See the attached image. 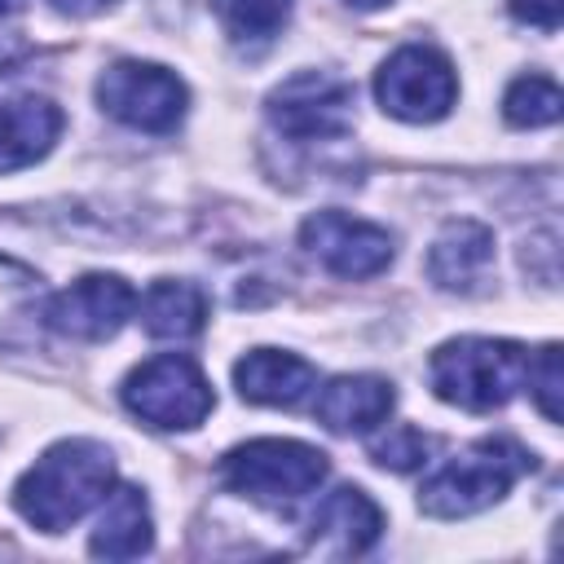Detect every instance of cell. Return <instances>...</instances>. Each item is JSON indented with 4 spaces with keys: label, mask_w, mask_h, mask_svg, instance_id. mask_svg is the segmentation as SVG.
Returning <instances> with one entry per match:
<instances>
[{
    "label": "cell",
    "mask_w": 564,
    "mask_h": 564,
    "mask_svg": "<svg viewBox=\"0 0 564 564\" xmlns=\"http://www.w3.org/2000/svg\"><path fill=\"white\" fill-rule=\"evenodd\" d=\"M115 489V458L101 441H57L48 445L13 485V507L26 524L44 533H66Z\"/></svg>",
    "instance_id": "6da1fadb"
},
{
    "label": "cell",
    "mask_w": 564,
    "mask_h": 564,
    "mask_svg": "<svg viewBox=\"0 0 564 564\" xmlns=\"http://www.w3.org/2000/svg\"><path fill=\"white\" fill-rule=\"evenodd\" d=\"M529 467H533V454L524 445H516L507 436H480L423 480L419 511L432 520L476 516V511L494 507Z\"/></svg>",
    "instance_id": "7a4b0ae2"
},
{
    "label": "cell",
    "mask_w": 564,
    "mask_h": 564,
    "mask_svg": "<svg viewBox=\"0 0 564 564\" xmlns=\"http://www.w3.org/2000/svg\"><path fill=\"white\" fill-rule=\"evenodd\" d=\"M524 370H529V352L520 344L485 339V335L449 339L427 361V379L436 397L471 414L502 410L524 388Z\"/></svg>",
    "instance_id": "3957f363"
},
{
    "label": "cell",
    "mask_w": 564,
    "mask_h": 564,
    "mask_svg": "<svg viewBox=\"0 0 564 564\" xmlns=\"http://www.w3.org/2000/svg\"><path fill=\"white\" fill-rule=\"evenodd\" d=\"M220 480L225 489L256 498V502H300L304 494H313L326 480V454L304 445V441H282V436H264V441H247L238 449H229L220 458Z\"/></svg>",
    "instance_id": "277c9868"
},
{
    "label": "cell",
    "mask_w": 564,
    "mask_h": 564,
    "mask_svg": "<svg viewBox=\"0 0 564 564\" xmlns=\"http://www.w3.org/2000/svg\"><path fill=\"white\" fill-rule=\"evenodd\" d=\"M119 397H123V405H128L141 423L163 427V432H189V427H198V423L212 414V405H216L207 375H203L189 357H181V352H163V357L141 361V366L123 379Z\"/></svg>",
    "instance_id": "5b68a950"
},
{
    "label": "cell",
    "mask_w": 564,
    "mask_h": 564,
    "mask_svg": "<svg viewBox=\"0 0 564 564\" xmlns=\"http://www.w3.org/2000/svg\"><path fill=\"white\" fill-rule=\"evenodd\" d=\"M97 101L110 119H119L137 132H176V123L185 119L189 93L167 66L123 57L101 70Z\"/></svg>",
    "instance_id": "8992f818"
},
{
    "label": "cell",
    "mask_w": 564,
    "mask_h": 564,
    "mask_svg": "<svg viewBox=\"0 0 564 564\" xmlns=\"http://www.w3.org/2000/svg\"><path fill=\"white\" fill-rule=\"evenodd\" d=\"M375 97L392 119L405 123H436L449 115L458 97V75L445 53L427 44H405L397 48L379 75H375Z\"/></svg>",
    "instance_id": "52a82bcc"
},
{
    "label": "cell",
    "mask_w": 564,
    "mask_h": 564,
    "mask_svg": "<svg viewBox=\"0 0 564 564\" xmlns=\"http://www.w3.org/2000/svg\"><path fill=\"white\" fill-rule=\"evenodd\" d=\"M264 110L295 141H330L352 128V84L330 70H295L269 93Z\"/></svg>",
    "instance_id": "ba28073f"
},
{
    "label": "cell",
    "mask_w": 564,
    "mask_h": 564,
    "mask_svg": "<svg viewBox=\"0 0 564 564\" xmlns=\"http://www.w3.org/2000/svg\"><path fill=\"white\" fill-rule=\"evenodd\" d=\"M132 313H137V291L119 273H88L66 291H57L53 300H44V326L79 344L115 339Z\"/></svg>",
    "instance_id": "9c48e42d"
},
{
    "label": "cell",
    "mask_w": 564,
    "mask_h": 564,
    "mask_svg": "<svg viewBox=\"0 0 564 564\" xmlns=\"http://www.w3.org/2000/svg\"><path fill=\"white\" fill-rule=\"evenodd\" d=\"M300 247L335 278H375L392 264V234L348 212H313L300 225Z\"/></svg>",
    "instance_id": "30bf717a"
},
{
    "label": "cell",
    "mask_w": 564,
    "mask_h": 564,
    "mask_svg": "<svg viewBox=\"0 0 564 564\" xmlns=\"http://www.w3.org/2000/svg\"><path fill=\"white\" fill-rule=\"evenodd\" d=\"M383 533V511L375 507V498L357 485H339L330 489L317 511L308 516V546L317 555H361L379 542Z\"/></svg>",
    "instance_id": "8fae6325"
},
{
    "label": "cell",
    "mask_w": 564,
    "mask_h": 564,
    "mask_svg": "<svg viewBox=\"0 0 564 564\" xmlns=\"http://www.w3.org/2000/svg\"><path fill=\"white\" fill-rule=\"evenodd\" d=\"M397 405V392L388 379L379 375H335L322 392H317V423L339 432V436H361V432H375L379 423H388Z\"/></svg>",
    "instance_id": "7c38bea8"
},
{
    "label": "cell",
    "mask_w": 564,
    "mask_h": 564,
    "mask_svg": "<svg viewBox=\"0 0 564 564\" xmlns=\"http://www.w3.org/2000/svg\"><path fill=\"white\" fill-rule=\"evenodd\" d=\"M234 388L251 405H286L291 410V405H300L317 388V370L304 357H295V352L251 348L234 366Z\"/></svg>",
    "instance_id": "4fadbf2b"
},
{
    "label": "cell",
    "mask_w": 564,
    "mask_h": 564,
    "mask_svg": "<svg viewBox=\"0 0 564 564\" xmlns=\"http://www.w3.org/2000/svg\"><path fill=\"white\" fill-rule=\"evenodd\" d=\"M489 264H494V229L480 220H449L427 251V273L441 291H476Z\"/></svg>",
    "instance_id": "5bb4252c"
},
{
    "label": "cell",
    "mask_w": 564,
    "mask_h": 564,
    "mask_svg": "<svg viewBox=\"0 0 564 564\" xmlns=\"http://www.w3.org/2000/svg\"><path fill=\"white\" fill-rule=\"evenodd\" d=\"M57 132H62V110L48 97H4L0 101V172H18L44 159Z\"/></svg>",
    "instance_id": "9a60e30c"
},
{
    "label": "cell",
    "mask_w": 564,
    "mask_h": 564,
    "mask_svg": "<svg viewBox=\"0 0 564 564\" xmlns=\"http://www.w3.org/2000/svg\"><path fill=\"white\" fill-rule=\"evenodd\" d=\"M154 546V520H150V502L141 489L119 485L101 498V516L97 529L88 538V551L97 560H137Z\"/></svg>",
    "instance_id": "2e32d148"
},
{
    "label": "cell",
    "mask_w": 564,
    "mask_h": 564,
    "mask_svg": "<svg viewBox=\"0 0 564 564\" xmlns=\"http://www.w3.org/2000/svg\"><path fill=\"white\" fill-rule=\"evenodd\" d=\"M141 326L154 339H194L207 326V295L185 278H159L141 300Z\"/></svg>",
    "instance_id": "e0dca14e"
},
{
    "label": "cell",
    "mask_w": 564,
    "mask_h": 564,
    "mask_svg": "<svg viewBox=\"0 0 564 564\" xmlns=\"http://www.w3.org/2000/svg\"><path fill=\"white\" fill-rule=\"evenodd\" d=\"M40 322H44L40 278L26 264L0 256V344H9V348L31 344Z\"/></svg>",
    "instance_id": "ac0fdd59"
},
{
    "label": "cell",
    "mask_w": 564,
    "mask_h": 564,
    "mask_svg": "<svg viewBox=\"0 0 564 564\" xmlns=\"http://www.w3.org/2000/svg\"><path fill=\"white\" fill-rule=\"evenodd\" d=\"M207 4L234 44H269L291 18V0H207Z\"/></svg>",
    "instance_id": "d6986e66"
},
{
    "label": "cell",
    "mask_w": 564,
    "mask_h": 564,
    "mask_svg": "<svg viewBox=\"0 0 564 564\" xmlns=\"http://www.w3.org/2000/svg\"><path fill=\"white\" fill-rule=\"evenodd\" d=\"M560 110H564V93L551 75H520L502 97V119L511 128H546L560 119Z\"/></svg>",
    "instance_id": "ffe728a7"
},
{
    "label": "cell",
    "mask_w": 564,
    "mask_h": 564,
    "mask_svg": "<svg viewBox=\"0 0 564 564\" xmlns=\"http://www.w3.org/2000/svg\"><path fill=\"white\" fill-rule=\"evenodd\" d=\"M427 449H432V441L419 427H410V423H397V427H388L383 436L370 441V458L379 467H388V471H414V467H423L427 463Z\"/></svg>",
    "instance_id": "44dd1931"
},
{
    "label": "cell",
    "mask_w": 564,
    "mask_h": 564,
    "mask_svg": "<svg viewBox=\"0 0 564 564\" xmlns=\"http://www.w3.org/2000/svg\"><path fill=\"white\" fill-rule=\"evenodd\" d=\"M524 383H529V392H533L538 410H542L551 423H560V392H564L560 344H546V348H542V352L529 361V370H524Z\"/></svg>",
    "instance_id": "7402d4cb"
},
{
    "label": "cell",
    "mask_w": 564,
    "mask_h": 564,
    "mask_svg": "<svg viewBox=\"0 0 564 564\" xmlns=\"http://www.w3.org/2000/svg\"><path fill=\"white\" fill-rule=\"evenodd\" d=\"M511 13L529 26H542V31L560 26V0H511Z\"/></svg>",
    "instance_id": "603a6c76"
},
{
    "label": "cell",
    "mask_w": 564,
    "mask_h": 564,
    "mask_svg": "<svg viewBox=\"0 0 564 564\" xmlns=\"http://www.w3.org/2000/svg\"><path fill=\"white\" fill-rule=\"evenodd\" d=\"M115 0H53V9L57 13H70V18H93V13H101V9H110Z\"/></svg>",
    "instance_id": "cb8c5ba5"
},
{
    "label": "cell",
    "mask_w": 564,
    "mask_h": 564,
    "mask_svg": "<svg viewBox=\"0 0 564 564\" xmlns=\"http://www.w3.org/2000/svg\"><path fill=\"white\" fill-rule=\"evenodd\" d=\"M344 4H352V9H366V13H370V9H383V4H392V0H344Z\"/></svg>",
    "instance_id": "d4e9b609"
},
{
    "label": "cell",
    "mask_w": 564,
    "mask_h": 564,
    "mask_svg": "<svg viewBox=\"0 0 564 564\" xmlns=\"http://www.w3.org/2000/svg\"><path fill=\"white\" fill-rule=\"evenodd\" d=\"M18 4H22V0H0V13H13Z\"/></svg>",
    "instance_id": "484cf974"
}]
</instances>
